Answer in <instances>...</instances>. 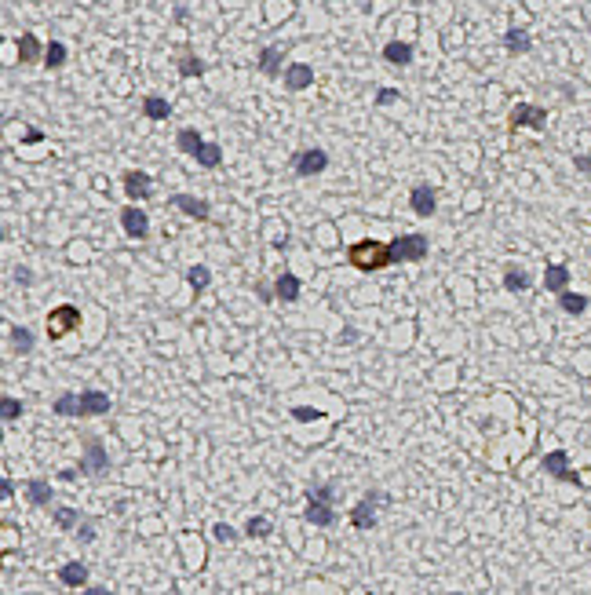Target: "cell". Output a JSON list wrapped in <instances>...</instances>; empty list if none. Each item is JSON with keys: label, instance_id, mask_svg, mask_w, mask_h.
<instances>
[{"label": "cell", "instance_id": "1", "mask_svg": "<svg viewBox=\"0 0 591 595\" xmlns=\"http://www.w3.org/2000/svg\"><path fill=\"white\" fill-rule=\"evenodd\" d=\"M350 263L358 270H383L391 263V245H380V241H358V245H350Z\"/></svg>", "mask_w": 591, "mask_h": 595}, {"label": "cell", "instance_id": "2", "mask_svg": "<svg viewBox=\"0 0 591 595\" xmlns=\"http://www.w3.org/2000/svg\"><path fill=\"white\" fill-rule=\"evenodd\" d=\"M427 256V234H402L391 241V263H417Z\"/></svg>", "mask_w": 591, "mask_h": 595}, {"label": "cell", "instance_id": "3", "mask_svg": "<svg viewBox=\"0 0 591 595\" xmlns=\"http://www.w3.org/2000/svg\"><path fill=\"white\" fill-rule=\"evenodd\" d=\"M77 325H81V311L70 307V303H62V307H55L47 314V336H52V340H62V336L73 332Z\"/></svg>", "mask_w": 591, "mask_h": 595}, {"label": "cell", "instance_id": "4", "mask_svg": "<svg viewBox=\"0 0 591 595\" xmlns=\"http://www.w3.org/2000/svg\"><path fill=\"white\" fill-rule=\"evenodd\" d=\"M507 124L511 128H544L548 124V110L544 106H533V103H518L515 110H511Z\"/></svg>", "mask_w": 591, "mask_h": 595}, {"label": "cell", "instance_id": "5", "mask_svg": "<svg viewBox=\"0 0 591 595\" xmlns=\"http://www.w3.org/2000/svg\"><path fill=\"white\" fill-rule=\"evenodd\" d=\"M383 501H387L383 493H369L365 501L354 504V511H350V522H354L358 529H373L376 526V504H383Z\"/></svg>", "mask_w": 591, "mask_h": 595}, {"label": "cell", "instance_id": "6", "mask_svg": "<svg viewBox=\"0 0 591 595\" xmlns=\"http://www.w3.org/2000/svg\"><path fill=\"white\" fill-rule=\"evenodd\" d=\"M121 227H124V234H128V237L142 241V237L150 234V219H147V212H142V208L128 205V208H121Z\"/></svg>", "mask_w": 591, "mask_h": 595}, {"label": "cell", "instance_id": "7", "mask_svg": "<svg viewBox=\"0 0 591 595\" xmlns=\"http://www.w3.org/2000/svg\"><path fill=\"white\" fill-rule=\"evenodd\" d=\"M544 471H548L551 478H558V482L581 486V475H577V471H569V457L562 453V449H555V453H548V457H544Z\"/></svg>", "mask_w": 591, "mask_h": 595}, {"label": "cell", "instance_id": "8", "mask_svg": "<svg viewBox=\"0 0 591 595\" xmlns=\"http://www.w3.org/2000/svg\"><path fill=\"white\" fill-rule=\"evenodd\" d=\"M110 468V460H106V449H103V442L99 439H88L84 442V460H81V471L84 475H103Z\"/></svg>", "mask_w": 591, "mask_h": 595}, {"label": "cell", "instance_id": "9", "mask_svg": "<svg viewBox=\"0 0 591 595\" xmlns=\"http://www.w3.org/2000/svg\"><path fill=\"white\" fill-rule=\"evenodd\" d=\"M296 175H317V172H325L329 168V154L325 150H303V154H296Z\"/></svg>", "mask_w": 591, "mask_h": 595}, {"label": "cell", "instance_id": "10", "mask_svg": "<svg viewBox=\"0 0 591 595\" xmlns=\"http://www.w3.org/2000/svg\"><path fill=\"white\" fill-rule=\"evenodd\" d=\"M150 175L147 172H139V168H132V172H124V194L132 198V201H147L150 198Z\"/></svg>", "mask_w": 591, "mask_h": 595}, {"label": "cell", "instance_id": "11", "mask_svg": "<svg viewBox=\"0 0 591 595\" xmlns=\"http://www.w3.org/2000/svg\"><path fill=\"white\" fill-rule=\"evenodd\" d=\"M303 515H307L311 526H332V522H336V511H332V504L329 501H317V497H307V511H303Z\"/></svg>", "mask_w": 591, "mask_h": 595}, {"label": "cell", "instance_id": "12", "mask_svg": "<svg viewBox=\"0 0 591 595\" xmlns=\"http://www.w3.org/2000/svg\"><path fill=\"white\" fill-rule=\"evenodd\" d=\"M110 395L106 391H81V416H103L110 413Z\"/></svg>", "mask_w": 591, "mask_h": 595}, {"label": "cell", "instance_id": "13", "mask_svg": "<svg viewBox=\"0 0 591 595\" xmlns=\"http://www.w3.org/2000/svg\"><path fill=\"white\" fill-rule=\"evenodd\" d=\"M311 80H314V70L307 66V62H292V66L285 70V88H289V91L311 88Z\"/></svg>", "mask_w": 591, "mask_h": 595}, {"label": "cell", "instance_id": "14", "mask_svg": "<svg viewBox=\"0 0 591 595\" xmlns=\"http://www.w3.org/2000/svg\"><path fill=\"white\" fill-rule=\"evenodd\" d=\"M172 205L179 208V212L194 216V219H209V216H212V205H209V201H201V198H190V194H175V198H172Z\"/></svg>", "mask_w": 591, "mask_h": 595}, {"label": "cell", "instance_id": "15", "mask_svg": "<svg viewBox=\"0 0 591 595\" xmlns=\"http://www.w3.org/2000/svg\"><path fill=\"white\" fill-rule=\"evenodd\" d=\"M409 205H412V212H417V216H435V190H431V186H412V194H409Z\"/></svg>", "mask_w": 591, "mask_h": 595}, {"label": "cell", "instance_id": "16", "mask_svg": "<svg viewBox=\"0 0 591 595\" xmlns=\"http://www.w3.org/2000/svg\"><path fill=\"white\" fill-rule=\"evenodd\" d=\"M566 285H569V267L551 263V267L544 270V288H548V293H558V296H562Z\"/></svg>", "mask_w": 591, "mask_h": 595}, {"label": "cell", "instance_id": "17", "mask_svg": "<svg viewBox=\"0 0 591 595\" xmlns=\"http://www.w3.org/2000/svg\"><path fill=\"white\" fill-rule=\"evenodd\" d=\"M59 581L66 588H77V585H88V566L84 562H66V566L59 570Z\"/></svg>", "mask_w": 591, "mask_h": 595}, {"label": "cell", "instance_id": "18", "mask_svg": "<svg viewBox=\"0 0 591 595\" xmlns=\"http://www.w3.org/2000/svg\"><path fill=\"white\" fill-rule=\"evenodd\" d=\"M142 114L150 121H165V117H172V103L161 99V95H147V99H142Z\"/></svg>", "mask_w": 591, "mask_h": 595}, {"label": "cell", "instance_id": "19", "mask_svg": "<svg viewBox=\"0 0 591 595\" xmlns=\"http://www.w3.org/2000/svg\"><path fill=\"white\" fill-rule=\"evenodd\" d=\"M274 293H278L281 303H296V300H299V278L285 270V274L278 278V285H274Z\"/></svg>", "mask_w": 591, "mask_h": 595}, {"label": "cell", "instance_id": "20", "mask_svg": "<svg viewBox=\"0 0 591 595\" xmlns=\"http://www.w3.org/2000/svg\"><path fill=\"white\" fill-rule=\"evenodd\" d=\"M383 59L394 62V66H409V62H412V47L405 41H391L387 47H383Z\"/></svg>", "mask_w": 591, "mask_h": 595}, {"label": "cell", "instance_id": "21", "mask_svg": "<svg viewBox=\"0 0 591 595\" xmlns=\"http://www.w3.org/2000/svg\"><path fill=\"white\" fill-rule=\"evenodd\" d=\"M504 47L511 55H525L533 44H530V34H525V29H507V34H504Z\"/></svg>", "mask_w": 591, "mask_h": 595}, {"label": "cell", "instance_id": "22", "mask_svg": "<svg viewBox=\"0 0 591 595\" xmlns=\"http://www.w3.org/2000/svg\"><path fill=\"white\" fill-rule=\"evenodd\" d=\"M175 147H179L183 154H197V150L204 147V139H201L197 128H183V132L175 135Z\"/></svg>", "mask_w": 591, "mask_h": 595}, {"label": "cell", "instance_id": "23", "mask_svg": "<svg viewBox=\"0 0 591 595\" xmlns=\"http://www.w3.org/2000/svg\"><path fill=\"white\" fill-rule=\"evenodd\" d=\"M260 70L267 77H278L281 73V47H263V52H260Z\"/></svg>", "mask_w": 591, "mask_h": 595}, {"label": "cell", "instance_id": "24", "mask_svg": "<svg viewBox=\"0 0 591 595\" xmlns=\"http://www.w3.org/2000/svg\"><path fill=\"white\" fill-rule=\"evenodd\" d=\"M44 52H40V41L33 34H22L19 37V62H37Z\"/></svg>", "mask_w": 591, "mask_h": 595}, {"label": "cell", "instance_id": "25", "mask_svg": "<svg viewBox=\"0 0 591 595\" xmlns=\"http://www.w3.org/2000/svg\"><path fill=\"white\" fill-rule=\"evenodd\" d=\"M186 281H190V288H194V296H197V293H204V288H209L212 270L204 267V263H197V267H190V270H186Z\"/></svg>", "mask_w": 591, "mask_h": 595}, {"label": "cell", "instance_id": "26", "mask_svg": "<svg viewBox=\"0 0 591 595\" xmlns=\"http://www.w3.org/2000/svg\"><path fill=\"white\" fill-rule=\"evenodd\" d=\"M66 59H70L66 44H59V41H52V44H47V52H44V66H47V70H59V66H66Z\"/></svg>", "mask_w": 591, "mask_h": 595}, {"label": "cell", "instance_id": "27", "mask_svg": "<svg viewBox=\"0 0 591 595\" xmlns=\"http://www.w3.org/2000/svg\"><path fill=\"white\" fill-rule=\"evenodd\" d=\"M194 157H197L201 168H216L219 161H223V147H219V142H204V147H201Z\"/></svg>", "mask_w": 591, "mask_h": 595}, {"label": "cell", "instance_id": "28", "mask_svg": "<svg viewBox=\"0 0 591 595\" xmlns=\"http://www.w3.org/2000/svg\"><path fill=\"white\" fill-rule=\"evenodd\" d=\"M558 307H562L566 314H584L588 311V296H581V293H562V296H558Z\"/></svg>", "mask_w": 591, "mask_h": 595}, {"label": "cell", "instance_id": "29", "mask_svg": "<svg viewBox=\"0 0 591 595\" xmlns=\"http://www.w3.org/2000/svg\"><path fill=\"white\" fill-rule=\"evenodd\" d=\"M26 493H29V501L33 504H47L52 501V486H47V482H40V478H33V482H26Z\"/></svg>", "mask_w": 591, "mask_h": 595}, {"label": "cell", "instance_id": "30", "mask_svg": "<svg viewBox=\"0 0 591 595\" xmlns=\"http://www.w3.org/2000/svg\"><path fill=\"white\" fill-rule=\"evenodd\" d=\"M504 288H511V293H525V288H530V274L511 267L507 274H504Z\"/></svg>", "mask_w": 591, "mask_h": 595}, {"label": "cell", "instance_id": "31", "mask_svg": "<svg viewBox=\"0 0 591 595\" xmlns=\"http://www.w3.org/2000/svg\"><path fill=\"white\" fill-rule=\"evenodd\" d=\"M55 413L59 416H81V395H62L55 402Z\"/></svg>", "mask_w": 591, "mask_h": 595}, {"label": "cell", "instance_id": "32", "mask_svg": "<svg viewBox=\"0 0 591 595\" xmlns=\"http://www.w3.org/2000/svg\"><path fill=\"white\" fill-rule=\"evenodd\" d=\"M11 344H15L19 355H29V351H33V332L29 329H11Z\"/></svg>", "mask_w": 591, "mask_h": 595}, {"label": "cell", "instance_id": "33", "mask_svg": "<svg viewBox=\"0 0 591 595\" xmlns=\"http://www.w3.org/2000/svg\"><path fill=\"white\" fill-rule=\"evenodd\" d=\"M179 73H183V77H201V73H204V62H201L197 55H183V59H179Z\"/></svg>", "mask_w": 591, "mask_h": 595}, {"label": "cell", "instance_id": "34", "mask_svg": "<svg viewBox=\"0 0 591 595\" xmlns=\"http://www.w3.org/2000/svg\"><path fill=\"white\" fill-rule=\"evenodd\" d=\"M77 519H81V515H77L73 508H55V526H59V529H73Z\"/></svg>", "mask_w": 591, "mask_h": 595}, {"label": "cell", "instance_id": "35", "mask_svg": "<svg viewBox=\"0 0 591 595\" xmlns=\"http://www.w3.org/2000/svg\"><path fill=\"white\" fill-rule=\"evenodd\" d=\"M245 534H248V537H270V519H263V515H255V519H248V526H245Z\"/></svg>", "mask_w": 591, "mask_h": 595}, {"label": "cell", "instance_id": "36", "mask_svg": "<svg viewBox=\"0 0 591 595\" xmlns=\"http://www.w3.org/2000/svg\"><path fill=\"white\" fill-rule=\"evenodd\" d=\"M292 420H322V409H311V406H296V409H292Z\"/></svg>", "mask_w": 591, "mask_h": 595}, {"label": "cell", "instance_id": "37", "mask_svg": "<svg viewBox=\"0 0 591 595\" xmlns=\"http://www.w3.org/2000/svg\"><path fill=\"white\" fill-rule=\"evenodd\" d=\"M398 99H402V95H398L394 88H380V91H376V103H380V106H391V103H398Z\"/></svg>", "mask_w": 591, "mask_h": 595}, {"label": "cell", "instance_id": "38", "mask_svg": "<svg viewBox=\"0 0 591 595\" xmlns=\"http://www.w3.org/2000/svg\"><path fill=\"white\" fill-rule=\"evenodd\" d=\"M22 413V402H15V398H4V420H15V416Z\"/></svg>", "mask_w": 591, "mask_h": 595}, {"label": "cell", "instance_id": "39", "mask_svg": "<svg viewBox=\"0 0 591 595\" xmlns=\"http://www.w3.org/2000/svg\"><path fill=\"white\" fill-rule=\"evenodd\" d=\"M212 534H216V541H234V537H237L227 522H216V526H212Z\"/></svg>", "mask_w": 591, "mask_h": 595}, {"label": "cell", "instance_id": "40", "mask_svg": "<svg viewBox=\"0 0 591 595\" xmlns=\"http://www.w3.org/2000/svg\"><path fill=\"white\" fill-rule=\"evenodd\" d=\"M307 497H317V501H329L332 504V486H314Z\"/></svg>", "mask_w": 591, "mask_h": 595}, {"label": "cell", "instance_id": "41", "mask_svg": "<svg viewBox=\"0 0 591 595\" xmlns=\"http://www.w3.org/2000/svg\"><path fill=\"white\" fill-rule=\"evenodd\" d=\"M77 537H81L84 544H91V541H95V526H91V522H84L81 529H77Z\"/></svg>", "mask_w": 591, "mask_h": 595}, {"label": "cell", "instance_id": "42", "mask_svg": "<svg viewBox=\"0 0 591 595\" xmlns=\"http://www.w3.org/2000/svg\"><path fill=\"white\" fill-rule=\"evenodd\" d=\"M81 595H114V592H110V588H103V585H95V588H84Z\"/></svg>", "mask_w": 591, "mask_h": 595}, {"label": "cell", "instance_id": "43", "mask_svg": "<svg viewBox=\"0 0 591 595\" xmlns=\"http://www.w3.org/2000/svg\"><path fill=\"white\" fill-rule=\"evenodd\" d=\"M15 278H19L22 285H29V270H26V267H19V270H15Z\"/></svg>", "mask_w": 591, "mask_h": 595}, {"label": "cell", "instance_id": "44", "mask_svg": "<svg viewBox=\"0 0 591 595\" xmlns=\"http://www.w3.org/2000/svg\"><path fill=\"white\" fill-rule=\"evenodd\" d=\"M577 168L581 172H591V157H577Z\"/></svg>", "mask_w": 591, "mask_h": 595}, {"label": "cell", "instance_id": "45", "mask_svg": "<svg viewBox=\"0 0 591 595\" xmlns=\"http://www.w3.org/2000/svg\"><path fill=\"white\" fill-rule=\"evenodd\" d=\"M453 595H460V592H453Z\"/></svg>", "mask_w": 591, "mask_h": 595}]
</instances>
